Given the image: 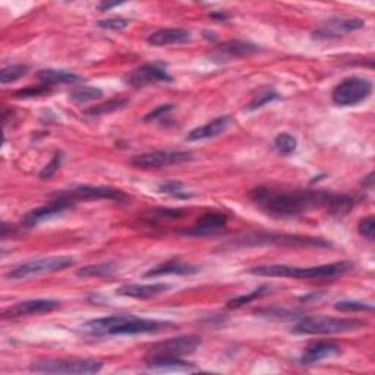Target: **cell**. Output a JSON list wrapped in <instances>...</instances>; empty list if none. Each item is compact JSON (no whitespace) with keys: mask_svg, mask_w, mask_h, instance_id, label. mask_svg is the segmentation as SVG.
Here are the masks:
<instances>
[{"mask_svg":"<svg viewBox=\"0 0 375 375\" xmlns=\"http://www.w3.org/2000/svg\"><path fill=\"white\" fill-rule=\"evenodd\" d=\"M251 201L274 217H295L311 208H321L333 216H344L354 208L355 200L325 191H278L267 186H258L249 194Z\"/></svg>","mask_w":375,"mask_h":375,"instance_id":"1","label":"cell"},{"mask_svg":"<svg viewBox=\"0 0 375 375\" xmlns=\"http://www.w3.org/2000/svg\"><path fill=\"white\" fill-rule=\"evenodd\" d=\"M173 327L169 321H157L139 318L135 315H110L96 318L82 325L84 333L96 337L116 335H150L158 333Z\"/></svg>","mask_w":375,"mask_h":375,"instance_id":"2","label":"cell"},{"mask_svg":"<svg viewBox=\"0 0 375 375\" xmlns=\"http://www.w3.org/2000/svg\"><path fill=\"white\" fill-rule=\"evenodd\" d=\"M354 270V264L350 261H339L332 264H322L315 267H290V266H260L249 270L251 274L260 277H286V278H300V280H325L336 278L347 274Z\"/></svg>","mask_w":375,"mask_h":375,"instance_id":"3","label":"cell"},{"mask_svg":"<svg viewBox=\"0 0 375 375\" xmlns=\"http://www.w3.org/2000/svg\"><path fill=\"white\" fill-rule=\"evenodd\" d=\"M327 241L321 238L302 237V234L288 233H254L241 237L227 244L230 248H255V246H285V248H303V246H321L327 248Z\"/></svg>","mask_w":375,"mask_h":375,"instance_id":"4","label":"cell"},{"mask_svg":"<svg viewBox=\"0 0 375 375\" xmlns=\"http://www.w3.org/2000/svg\"><path fill=\"white\" fill-rule=\"evenodd\" d=\"M366 322L358 318L336 317H307L299 321L292 333L295 335H339L359 330Z\"/></svg>","mask_w":375,"mask_h":375,"instance_id":"5","label":"cell"},{"mask_svg":"<svg viewBox=\"0 0 375 375\" xmlns=\"http://www.w3.org/2000/svg\"><path fill=\"white\" fill-rule=\"evenodd\" d=\"M103 368L99 359H38L30 365V371L43 374H67V375H87L97 374Z\"/></svg>","mask_w":375,"mask_h":375,"instance_id":"6","label":"cell"},{"mask_svg":"<svg viewBox=\"0 0 375 375\" xmlns=\"http://www.w3.org/2000/svg\"><path fill=\"white\" fill-rule=\"evenodd\" d=\"M75 266L72 256H47L40 260H33L28 263H22L11 268L6 274L9 280H22L33 276H41L47 273H56Z\"/></svg>","mask_w":375,"mask_h":375,"instance_id":"7","label":"cell"},{"mask_svg":"<svg viewBox=\"0 0 375 375\" xmlns=\"http://www.w3.org/2000/svg\"><path fill=\"white\" fill-rule=\"evenodd\" d=\"M372 92L371 81L359 77H352L343 80L332 91V100L340 107L358 106L369 99Z\"/></svg>","mask_w":375,"mask_h":375,"instance_id":"8","label":"cell"},{"mask_svg":"<svg viewBox=\"0 0 375 375\" xmlns=\"http://www.w3.org/2000/svg\"><path fill=\"white\" fill-rule=\"evenodd\" d=\"M52 197L66 198L72 202L77 201H91V200H109L116 202L128 201V195L121 190H116L112 186H99V185H78L69 188L66 191L55 192Z\"/></svg>","mask_w":375,"mask_h":375,"instance_id":"9","label":"cell"},{"mask_svg":"<svg viewBox=\"0 0 375 375\" xmlns=\"http://www.w3.org/2000/svg\"><path fill=\"white\" fill-rule=\"evenodd\" d=\"M194 156L190 151H151L138 154L131 158V166L138 169H161L192 161Z\"/></svg>","mask_w":375,"mask_h":375,"instance_id":"10","label":"cell"},{"mask_svg":"<svg viewBox=\"0 0 375 375\" xmlns=\"http://www.w3.org/2000/svg\"><path fill=\"white\" fill-rule=\"evenodd\" d=\"M201 337L195 335H188L180 336L175 339L164 340L160 343H156L148 349V357H175L182 358L185 355H191L200 347Z\"/></svg>","mask_w":375,"mask_h":375,"instance_id":"11","label":"cell"},{"mask_svg":"<svg viewBox=\"0 0 375 375\" xmlns=\"http://www.w3.org/2000/svg\"><path fill=\"white\" fill-rule=\"evenodd\" d=\"M365 27V21L359 18L349 16H335L322 22L312 31V37L317 40H332L339 38L344 34L362 30Z\"/></svg>","mask_w":375,"mask_h":375,"instance_id":"12","label":"cell"},{"mask_svg":"<svg viewBox=\"0 0 375 375\" xmlns=\"http://www.w3.org/2000/svg\"><path fill=\"white\" fill-rule=\"evenodd\" d=\"M173 78L168 74V70L158 66L157 63L141 65L124 77V82L132 88H143L157 82H170Z\"/></svg>","mask_w":375,"mask_h":375,"instance_id":"13","label":"cell"},{"mask_svg":"<svg viewBox=\"0 0 375 375\" xmlns=\"http://www.w3.org/2000/svg\"><path fill=\"white\" fill-rule=\"evenodd\" d=\"M74 205H75V202L69 201L66 198L53 197V200L49 204L41 205V207L34 208V210H30L28 213L21 219V226L26 227V229H33V227L38 226L41 222H44L47 219H52L55 216H59V214L65 213L66 210L74 208Z\"/></svg>","mask_w":375,"mask_h":375,"instance_id":"14","label":"cell"},{"mask_svg":"<svg viewBox=\"0 0 375 375\" xmlns=\"http://www.w3.org/2000/svg\"><path fill=\"white\" fill-rule=\"evenodd\" d=\"M60 308V302L55 299H31V300H23L19 302L13 307L6 308L2 312L4 318H23V317H31V315H43L49 314Z\"/></svg>","mask_w":375,"mask_h":375,"instance_id":"15","label":"cell"},{"mask_svg":"<svg viewBox=\"0 0 375 375\" xmlns=\"http://www.w3.org/2000/svg\"><path fill=\"white\" fill-rule=\"evenodd\" d=\"M226 224L227 217L224 214L211 211V213H207L200 217L194 226L180 230V234L188 238H207L220 233L226 227Z\"/></svg>","mask_w":375,"mask_h":375,"instance_id":"16","label":"cell"},{"mask_svg":"<svg viewBox=\"0 0 375 375\" xmlns=\"http://www.w3.org/2000/svg\"><path fill=\"white\" fill-rule=\"evenodd\" d=\"M258 50H260L258 49V45H255L252 43L232 40V41H227V43L217 45L216 49L211 50L210 59L213 62H217V63H224V62H230L233 59L251 56V55L256 53Z\"/></svg>","mask_w":375,"mask_h":375,"instance_id":"17","label":"cell"},{"mask_svg":"<svg viewBox=\"0 0 375 375\" xmlns=\"http://www.w3.org/2000/svg\"><path fill=\"white\" fill-rule=\"evenodd\" d=\"M340 354V346L336 342L327 340V342H317L310 344L303 350L300 357V364L303 365H312L321 362L327 358H333Z\"/></svg>","mask_w":375,"mask_h":375,"instance_id":"18","label":"cell"},{"mask_svg":"<svg viewBox=\"0 0 375 375\" xmlns=\"http://www.w3.org/2000/svg\"><path fill=\"white\" fill-rule=\"evenodd\" d=\"M200 271L198 267L186 264L179 258H172V260L163 263L151 270H148L144 277H160V276H191Z\"/></svg>","mask_w":375,"mask_h":375,"instance_id":"19","label":"cell"},{"mask_svg":"<svg viewBox=\"0 0 375 375\" xmlns=\"http://www.w3.org/2000/svg\"><path fill=\"white\" fill-rule=\"evenodd\" d=\"M172 286L166 283H153V285H124L122 288L116 289V295L135 298V299H150L157 295L170 290Z\"/></svg>","mask_w":375,"mask_h":375,"instance_id":"20","label":"cell"},{"mask_svg":"<svg viewBox=\"0 0 375 375\" xmlns=\"http://www.w3.org/2000/svg\"><path fill=\"white\" fill-rule=\"evenodd\" d=\"M191 40V33L183 28H163L148 36L147 43L156 47L183 44Z\"/></svg>","mask_w":375,"mask_h":375,"instance_id":"21","label":"cell"},{"mask_svg":"<svg viewBox=\"0 0 375 375\" xmlns=\"http://www.w3.org/2000/svg\"><path fill=\"white\" fill-rule=\"evenodd\" d=\"M230 119L229 116H220L217 119L211 121L202 126H198L192 129L190 134L186 135V141H191V143H195V141H202V139H211L216 138L220 134H223L229 125Z\"/></svg>","mask_w":375,"mask_h":375,"instance_id":"22","label":"cell"},{"mask_svg":"<svg viewBox=\"0 0 375 375\" xmlns=\"http://www.w3.org/2000/svg\"><path fill=\"white\" fill-rule=\"evenodd\" d=\"M37 78L41 84H45L49 87L56 84H78L84 81L81 75H77L63 69H43L37 74Z\"/></svg>","mask_w":375,"mask_h":375,"instance_id":"23","label":"cell"},{"mask_svg":"<svg viewBox=\"0 0 375 375\" xmlns=\"http://www.w3.org/2000/svg\"><path fill=\"white\" fill-rule=\"evenodd\" d=\"M146 366L150 369H183V371H192L195 366L191 362H186L182 358L175 357H146L144 359Z\"/></svg>","mask_w":375,"mask_h":375,"instance_id":"24","label":"cell"},{"mask_svg":"<svg viewBox=\"0 0 375 375\" xmlns=\"http://www.w3.org/2000/svg\"><path fill=\"white\" fill-rule=\"evenodd\" d=\"M103 97V91L97 87H80L69 94V100L77 104H84L88 102H96Z\"/></svg>","mask_w":375,"mask_h":375,"instance_id":"25","label":"cell"},{"mask_svg":"<svg viewBox=\"0 0 375 375\" xmlns=\"http://www.w3.org/2000/svg\"><path fill=\"white\" fill-rule=\"evenodd\" d=\"M129 103L128 99L125 97H117V99H112L106 103H102L99 106H92L91 109L85 110L84 113L87 116H91V117H97V116H103V114H109V113H113L116 110H121L124 109L126 104Z\"/></svg>","mask_w":375,"mask_h":375,"instance_id":"26","label":"cell"},{"mask_svg":"<svg viewBox=\"0 0 375 375\" xmlns=\"http://www.w3.org/2000/svg\"><path fill=\"white\" fill-rule=\"evenodd\" d=\"M117 270V266L114 263H102V264H92L87 266L77 271V276L80 277H109L114 274Z\"/></svg>","mask_w":375,"mask_h":375,"instance_id":"27","label":"cell"},{"mask_svg":"<svg viewBox=\"0 0 375 375\" xmlns=\"http://www.w3.org/2000/svg\"><path fill=\"white\" fill-rule=\"evenodd\" d=\"M270 292V288L268 286H261V288H258L255 289L254 292H249L246 295H241V296H237V298H233L227 302V308L233 310V308H241L244 307V305H248L254 300H256L258 298H261L264 295H267Z\"/></svg>","mask_w":375,"mask_h":375,"instance_id":"28","label":"cell"},{"mask_svg":"<svg viewBox=\"0 0 375 375\" xmlns=\"http://www.w3.org/2000/svg\"><path fill=\"white\" fill-rule=\"evenodd\" d=\"M30 70L28 65H11L2 69V72H0V82L4 85H8L11 82H15L16 80L22 78L23 75H27Z\"/></svg>","mask_w":375,"mask_h":375,"instance_id":"29","label":"cell"},{"mask_svg":"<svg viewBox=\"0 0 375 375\" xmlns=\"http://www.w3.org/2000/svg\"><path fill=\"white\" fill-rule=\"evenodd\" d=\"M296 147H298V143H296L295 136H292L289 134H280L274 139V148L283 156H289V154L295 153Z\"/></svg>","mask_w":375,"mask_h":375,"instance_id":"30","label":"cell"},{"mask_svg":"<svg viewBox=\"0 0 375 375\" xmlns=\"http://www.w3.org/2000/svg\"><path fill=\"white\" fill-rule=\"evenodd\" d=\"M158 191L160 192H164V194H169V195H173L176 198H190L191 194L185 191V186L182 182H178V180H170V182H164L158 186Z\"/></svg>","mask_w":375,"mask_h":375,"instance_id":"31","label":"cell"},{"mask_svg":"<svg viewBox=\"0 0 375 375\" xmlns=\"http://www.w3.org/2000/svg\"><path fill=\"white\" fill-rule=\"evenodd\" d=\"M280 99V94L277 91H273V89H268V91H264V92H260L258 96L246 106V110L248 112H254L256 109H261L264 107L266 104L274 102V100H278Z\"/></svg>","mask_w":375,"mask_h":375,"instance_id":"32","label":"cell"},{"mask_svg":"<svg viewBox=\"0 0 375 375\" xmlns=\"http://www.w3.org/2000/svg\"><path fill=\"white\" fill-rule=\"evenodd\" d=\"M335 308L342 312H362V311H374V307L369 303L358 302V300H340L335 305Z\"/></svg>","mask_w":375,"mask_h":375,"instance_id":"33","label":"cell"},{"mask_svg":"<svg viewBox=\"0 0 375 375\" xmlns=\"http://www.w3.org/2000/svg\"><path fill=\"white\" fill-rule=\"evenodd\" d=\"M62 158H63V153L62 151H56L55 156L52 157V160L45 164V166L41 169L40 172V179L47 180L55 176V173L60 169V164H62Z\"/></svg>","mask_w":375,"mask_h":375,"instance_id":"34","label":"cell"},{"mask_svg":"<svg viewBox=\"0 0 375 375\" xmlns=\"http://www.w3.org/2000/svg\"><path fill=\"white\" fill-rule=\"evenodd\" d=\"M52 89L49 85L41 84L40 85H33V87H27V88H22L15 91L13 96L18 99H27V97H38V96H44V94H49Z\"/></svg>","mask_w":375,"mask_h":375,"instance_id":"35","label":"cell"},{"mask_svg":"<svg viewBox=\"0 0 375 375\" xmlns=\"http://www.w3.org/2000/svg\"><path fill=\"white\" fill-rule=\"evenodd\" d=\"M358 230L364 238H366L368 241H374V238H375V219H374V216H368V217L362 219L359 222Z\"/></svg>","mask_w":375,"mask_h":375,"instance_id":"36","label":"cell"},{"mask_svg":"<svg viewBox=\"0 0 375 375\" xmlns=\"http://www.w3.org/2000/svg\"><path fill=\"white\" fill-rule=\"evenodd\" d=\"M128 21L124 18H109V19H103L99 21L97 26L100 28H107V30H113V31H121L125 30L128 27Z\"/></svg>","mask_w":375,"mask_h":375,"instance_id":"37","label":"cell"},{"mask_svg":"<svg viewBox=\"0 0 375 375\" xmlns=\"http://www.w3.org/2000/svg\"><path fill=\"white\" fill-rule=\"evenodd\" d=\"M170 110H173V104H161L156 107L153 112H150L148 114H146L144 122H154L160 119V117H164V114H168Z\"/></svg>","mask_w":375,"mask_h":375,"instance_id":"38","label":"cell"},{"mask_svg":"<svg viewBox=\"0 0 375 375\" xmlns=\"http://www.w3.org/2000/svg\"><path fill=\"white\" fill-rule=\"evenodd\" d=\"M153 214L160 216V217H172L178 219L182 216L188 214V210H170V208H157L153 211Z\"/></svg>","mask_w":375,"mask_h":375,"instance_id":"39","label":"cell"},{"mask_svg":"<svg viewBox=\"0 0 375 375\" xmlns=\"http://www.w3.org/2000/svg\"><path fill=\"white\" fill-rule=\"evenodd\" d=\"M362 185H364L365 188H369V190H371V188L374 186V173H369V175L364 179Z\"/></svg>","mask_w":375,"mask_h":375,"instance_id":"40","label":"cell"},{"mask_svg":"<svg viewBox=\"0 0 375 375\" xmlns=\"http://www.w3.org/2000/svg\"><path fill=\"white\" fill-rule=\"evenodd\" d=\"M211 18H214V19H220V21H226L229 18V15L226 13H210Z\"/></svg>","mask_w":375,"mask_h":375,"instance_id":"41","label":"cell"},{"mask_svg":"<svg viewBox=\"0 0 375 375\" xmlns=\"http://www.w3.org/2000/svg\"><path fill=\"white\" fill-rule=\"evenodd\" d=\"M117 5H121V4H102V5L99 6V9H100V11H109L110 8H114V6H117Z\"/></svg>","mask_w":375,"mask_h":375,"instance_id":"42","label":"cell"}]
</instances>
